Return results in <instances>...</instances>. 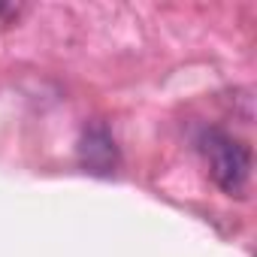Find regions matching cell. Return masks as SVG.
I'll use <instances>...</instances> for the list:
<instances>
[{"mask_svg":"<svg viewBox=\"0 0 257 257\" xmlns=\"http://www.w3.org/2000/svg\"><path fill=\"white\" fill-rule=\"evenodd\" d=\"M200 149L215 185L230 197H242L251 179V152L221 131H209L200 140Z\"/></svg>","mask_w":257,"mask_h":257,"instance_id":"obj_1","label":"cell"}]
</instances>
